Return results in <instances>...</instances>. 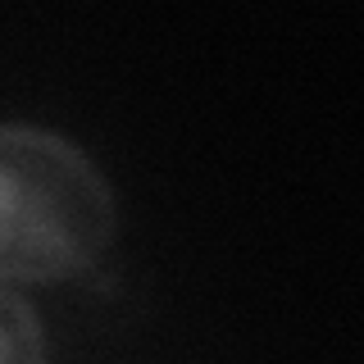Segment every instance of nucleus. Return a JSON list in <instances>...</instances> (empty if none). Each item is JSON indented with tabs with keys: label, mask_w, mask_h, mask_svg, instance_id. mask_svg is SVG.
I'll return each mask as SVG.
<instances>
[{
	"label": "nucleus",
	"mask_w": 364,
	"mask_h": 364,
	"mask_svg": "<svg viewBox=\"0 0 364 364\" xmlns=\"http://www.w3.org/2000/svg\"><path fill=\"white\" fill-rule=\"evenodd\" d=\"M114 242V191L73 141L0 123V282H60Z\"/></svg>",
	"instance_id": "obj_1"
},
{
	"label": "nucleus",
	"mask_w": 364,
	"mask_h": 364,
	"mask_svg": "<svg viewBox=\"0 0 364 364\" xmlns=\"http://www.w3.org/2000/svg\"><path fill=\"white\" fill-rule=\"evenodd\" d=\"M0 364H46V337L32 305L0 282Z\"/></svg>",
	"instance_id": "obj_2"
}]
</instances>
